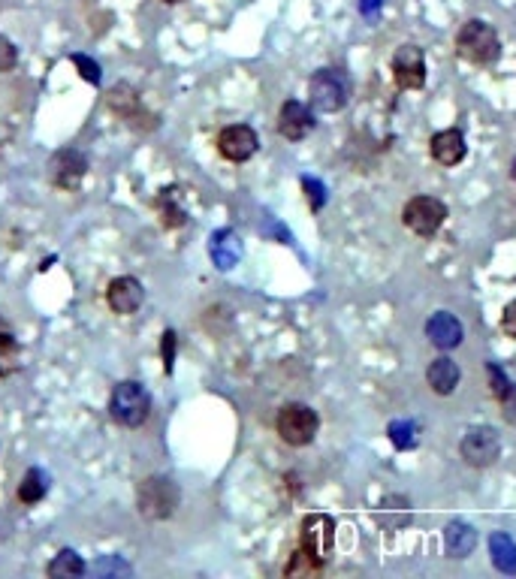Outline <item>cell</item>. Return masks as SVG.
<instances>
[{
	"label": "cell",
	"instance_id": "obj_8",
	"mask_svg": "<svg viewBox=\"0 0 516 579\" xmlns=\"http://www.w3.org/2000/svg\"><path fill=\"white\" fill-rule=\"evenodd\" d=\"M88 172V157L79 148H64L49 160V181L61 190H76Z\"/></svg>",
	"mask_w": 516,
	"mask_h": 579
},
{
	"label": "cell",
	"instance_id": "obj_5",
	"mask_svg": "<svg viewBox=\"0 0 516 579\" xmlns=\"http://www.w3.org/2000/svg\"><path fill=\"white\" fill-rule=\"evenodd\" d=\"M311 106L317 112H338L344 103L351 100V79L344 76L341 70H320L311 79Z\"/></svg>",
	"mask_w": 516,
	"mask_h": 579
},
{
	"label": "cell",
	"instance_id": "obj_22",
	"mask_svg": "<svg viewBox=\"0 0 516 579\" xmlns=\"http://www.w3.org/2000/svg\"><path fill=\"white\" fill-rule=\"evenodd\" d=\"M109 106H112L121 118L133 121L136 112H139V97H136V91H133L130 85H118L115 91H109Z\"/></svg>",
	"mask_w": 516,
	"mask_h": 579
},
{
	"label": "cell",
	"instance_id": "obj_1",
	"mask_svg": "<svg viewBox=\"0 0 516 579\" xmlns=\"http://www.w3.org/2000/svg\"><path fill=\"white\" fill-rule=\"evenodd\" d=\"M182 504V492L179 486L172 483L169 477H145L139 480L136 486V507L145 519H154V522H163V519H172L176 516Z\"/></svg>",
	"mask_w": 516,
	"mask_h": 579
},
{
	"label": "cell",
	"instance_id": "obj_23",
	"mask_svg": "<svg viewBox=\"0 0 516 579\" xmlns=\"http://www.w3.org/2000/svg\"><path fill=\"white\" fill-rule=\"evenodd\" d=\"M212 254H215V260H218L221 269H230V266L239 260V242H236V236H233V233H218V236H215V245H212Z\"/></svg>",
	"mask_w": 516,
	"mask_h": 579
},
{
	"label": "cell",
	"instance_id": "obj_18",
	"mask_svg": "<svg viewBox=\"0 0 516 579\" xmlns=\"http://www.w3.org/2000/svg\"><path fill=\"white\" fill-rule=\"evenodd\" d=\"M489 555H492V564L501 573H516V543L510 540V534L495 531L489 537Z\"/></svg>",
	"mask_w": 516,
	"mask_h": 579
},
{
	"label": "cell",
	"instance_id": "obj_30",
	"mask_svg": "<svg viewBox=\"0 0 516 579\" xmlns=\"http://www.w3.org/2000/svg\"><path fill=\"white\" fill-rule=\"evenodd\" d=\"M172 359H176V332H163V368L172 371Z\"/></svg>",
	"mask_w": 516,
	"mask_h": 579
},
{
	"label": "cell",
	"instance_id": "obj_17",
	"mask_svg": "<svg viewBox=\"0 0 516 579\" xmlns=\"http://www.w3.org/2000/svg\"><path fill=\"white\" fill-rule=\"evenodd\" d=\"M474 546H477V534H474V528L468 522L453 519L444 528V549H447L450 558H465Z\"/></svg>",
	"mask_w": 516,
	"mask_h": 579
},
{
	"label": "cell",
	"instance_id": "obj_24",
	"mask_svg": "<svg viewBox=\"0 0 516 579\" xmlns=\"http://www.w3.org/2000/svg\"><path fill=\"white\" fill-rule=\"evenodd\" d=\"M390 441H393L399 450H414V447H417V429H414V423H408V420L393 423V426H390Z\"/></svg>",
	"mask_w": 516,
	"mask_h": 579
},
{
	"label": "cell",
	"instance_id": "obj_32",
	"mask_svg": "<svg viewBox=\"0 0 516 579\" xmlns=\"http://www.w3.org/2000/svg\"><path fill=\"white\" fill-rule=\"evenodd\" d=\"M378 10H381V0H363V16L366 19H375Z\"/></svg>",
	"mask_w": 516,
	"mask_h": 579
},
{
	"label": "cell",
	"instance_id": "obj_20",
	"mask_svg": "<svg viewBox=\"0 0 516 579\" xmlns=\"http://www.w3.org/2000/svg\"><path fill=\"white\" fill-rule=\"evenodd\" d=\"M46 492H49V477L40 468H31L19 486V501L22 504H40L46 498Z\"/></svg>",
	"mask_w": 516,
	"mask_h": 579
},
{
	"label": "cell",
	"instance_id": "obj_3",
	"mask_svg": "<svg viewBox=\"0 0 516 579\" xmlns=\"http://www.w3.org/2000/svg\"><path fill=\"white\" fill-rule=\"evenodd\" d=\"M456 49L465 61L471 64H480V67H489L498 61L501 55V43H498V34L492 31V25L480 22V19H471L459 28L456 34Z\"/></svg>",
	"mask_w": 516,
	"mask_h": 579
},
{
	"label": "cell",
	"instance_id": "obj_13",
	"mask_svg": "<svg viewBox=\"0 0 516 579\" xmlns=\"http://www.w3.org/2000/svg\"><path fill=\"white\" fill-rule=\"evenodd\" d=\"M278 130H281V136H287L290 142L305 139V136L314 130V115H311V109H308L305 103H299V100H287V103L281 106V112H278Z\"/></svg>",
	"mask_w": 516,
	"mask_h": 579
},
{
	"label": "cell",
	"instance_id": "obj_15",
	"mask_svg": "<svg viewBox=\"0 0 516 579\" xmlns=\"http://www.w3.org/2000/svg\"><path fill=\"white\" fill-rule=\"evenodd\" d=\"M432 157L441 166H456L465 160V136L459 130H441L432 136Z\"/></svg>",
	"mask_w": 516,
	"mask_h": 579
},
{
	"label": "cell",
	"instance_id": "obj_7",
	"mask_svg": "<svg viewBox=\"0 0 516 579\" xmlns=\"http://www.w3.org/2000/svg\"><path fill=\"white\" fill-rule=\"evenodd\" d=\"M459 453L468 465L474 468H486L498 459L501 453V441H498V432L489 429V426H474L465 432L462 444H459Z\"/></svg>",
	"mask_w": 516,
	"mask_h": 579
},
{
	"label": "cell",
	"instance_id": "obj_12",
	"mask_svg": "<svg viewBox=\"0 0 516 579\" xmlns=\"http://www.w3.org/2000/svg\"><path fill=\"white\" fill-rule=\"evenodd\" d=\"M142 299H145V290H142V284H139L136 278H130V275H121V278L109 281V287H106V305H109L115 314H124V317L136 314V311L142 308Z\"/></svg>",
	"mask_w": 516,
	"mask_h": 579
},
{
	"label": "cell",
	"instance_id": "obj_6",
	"mask_svg": "<svg viewBox=\"0 0 516 579\" xmlns=\"http://www.w3.org/2000/svg\"><path fill=\"white\" fill-rule=\"evenodd\" d=\"M444 218H447V206H444L441 200H435V197H414V200L405 206V212H402L405 227H408L411 233H417V236H432V233H438V227L444 224Z\"/></svg>",
	"mask_w": 516,
	"mask_h": 579
},
{
	"label": "cell",
	"instance_id": "obj_21",
	"mask_svg": "<svg viewBox=\"0 0 516 579\" xmlns=\"http://www.w3.org/2000/svg\"><path fill=\"white\" fill-rule=\"evenodd\" d=\"M82 573H85V561L73 549H61L49 564V576H55V579H70V576H82Z\"/></svg>",
	"mask_w": 516,
	"mask_h": 579
},
{
	"label": "cell",
	"instance_id": "obj_29",
	"mask_svg": "<svg viewBox=\"0 0 516 579\" xmlns=\"http://www.w3.org/2000/svg\"><path fill=\"white\" fill-rule=\"evenodd\" d=\"M501 411H504V420L516 426V383H510L507 393L501 396Z\"/></svg>",
	"mask_w": 516,
	"mask_h": 579
},
{
	"label": "cell",
	"instance_id": "obj_26",
	"mask_svg": "<svg viewBox=\"0 0 516 579\" xmlns=\"http://www.w3.org/2000/svg\"><path fill=\"white\" fill-rule=\"evenodd\" d=\"M302 187H305V193H308V203H311V209L314 212H320L323 209V203H326V187L320 184V181H314V178H302Z\"/></svg>",
	"mask_w": 516,
	"mask_h": 579
},
{
	"label": "cell",
	"instance_id": "obj_11",
	"mask_svg": "<svg viewBox=\"0 0 516 579\" xmlns=\"http://www.w3.org/2000/svg\"><path fill=\"white\" fill-rule=\"evenodd\" d=\"M257 145H260L257 133H254L251 127H245V124L224 127L221 136H218V151H221V157H227V160H233V163L251 160V157L257 154Z\"/></svg>",
	"mask_w": 516,
	"mask_h": 579
},
{
	"label": "cell",
	"instance_id": "obj_2",
	"mask_svg": "<svg viewBox=\"0 0 516 579\" xmlns=\"http://www.w3.org/2000/svg\"><path fill=\"white\" fill-rule=\"evenodd\" d=\"M151 414V396L142 383L121 380L109 396V417L124 429H139Z\"/></svg>",
	"mask_w": 516,
	"mask_h": 579
},
{
	"label": "cell",
	"instance_id": "obj_31",
	"mask_svg": "<svg viewBox=\"0 0 516 579\" xmlns=\"http://www.w3.org/2000/svg\"><path fill=\"white\" fill-rule=\"evenodd\" d=\"M501 329L516 338V302H510V305L504 308V314H501Z\"/></svg>",
	"mask_w": 516,
	"mask_h": 579
},
{
	"label": "cell",
	"instance_id": "obj_27",
	"mask_svg": "<svg viewBox=\"0 0 516 579\" xmlns=\"http://www.w3.org/2000/svg\"><path fill=\"white\" fill-rule=\"evenodd\" d=\"M486 374H489V383H492V393H495V396L501 399V396L507 393V386H510V380H507V377H504V371H501L498 365H492V362L486 365Z\"/></svg>",
	"mask_w": 516,
	"mask_h": 579
},
{
	"label": "cell",
	"instance_id": "obj_14",
	"mask_svg": "<svg viewBox=\"0 0 516 579\" xmlns=\"http://www.w3.org/2000/svg\"><path fill=\"white\" fill-rule=\"evenodd\" d=\"M426 335H429V341H432L438 350H453V347H459V344H462V323H459L453 314L438 311V314H432V317H429V323H426Z\"/></svg>",
	"mask_w": 516,
	"mask_h": 579
},
{
	"label": "cell",
	"instance_id": "obj_16",
	"mask_svg": "<svg viewBox=\"0 0 516 579\" xmlns=\"http://www.w3.org/2000/svg\"><path fill=\"white\" fill-rule=\"evenodd\" d=\"M426 380H429V386H432V393L450 396V393L456 390V383H459V365H456L453 359H447V356H438V359L429 365Z\"/></svg>",
	"mask_w": 516,
	"mask_h": 579
},
{
	"label": "cell",
	"instance_id": "obj_19",
	"mask_svg": "<svg viewBox=\"0 0 516 579\" xmlns=\"http://www.w3.org/2000/svg\"><path fill=\"white\" fill-rule=\"evenodd\" d=\"M19 368H22V344L10 332H0V377H13Z\"/></svg>",
	"mask_w": 516,
	"mask_h": 579
},
{
	"label": "cell",
	"instance_id": "obj_28",
	"mask_svg": "<svg viewBox=\"0 0 516 579\" xmlns=\"http://www.w3.org/2000/svg\"><path fill=\"white\" fill-rule=\"evenodd\" d=\"M73 64L82 70V79H85V82H94V85L100 82V67H97L94 61H88L85 55H73Z\"/></svg>",
	"mask_w": 516,
	"mask_h": 579
},
{
	"label": "cell",
	"instance_id": "obj_34",
	"mask_svg": "<svg viewBox=\"0 0 516 579\" xmlns=\"http://www.w3.org/2000/svg\"><path fill=\"white\" fill-rule=\"evenodd\" d=\"M163 4H182V0H163Z\"/></svg>",
	"mask_w": 516,
	"mask_h": 579
},
{
	"label": "cell",
	"instance_id": "obj_9",
	"mask_svg": "<svg viewBox=\"0 0 516 579\" xmlns=\"http://www.w3.org/2000/svg\"><path fill=\"white\" fill-rule=\"evenodd\" d=\"M332 543H335V522L329 516H320V513L305 516V522H302V549L311 558L326 564V558L332 552Z\"/></svg>",
	"mask_w": 516,
	"mask_h": 579
},
{
	"label": "cell",
	"instance_id": "obj_10",
	"mask_svg": "<svg viewBox=\"0 0 516 579\" xmlns=\"http://www.w3.org/2000/svg\"><path fill=\"white\" fill-rule=\"evenodd\" d=\"M393 79L408 88V91H417L426 85V58H423V49L417 46H402L396 49L393 55Z\"/></svg>",
	"mask_w": 516,
	"mask_h": 579
},
{
	"label": "cell",
	"instance_id": "obj_33",
	"mask_svg": "<svg viewBox=\"0 0 516 579\" xmlns=\"http://www.w3.org/2000/svg\"><path fill=\"white\" fill-rule=\"evenodd\" d=\"M510 175H513V181H516V157H513V166H510Z\"/></svg>",
	"mask_w": 516,
	"mask_h": 579
},
{
	"label": "cell",
	"instance_id": "obj_4",
	"mask_svg": "<svg viewBox=\"0 0 516 579\" xmlns=\"http://www.w3.org/2000/svg\"><path fill=\"white\" fill-rule=\"evenodd\" d=\"M275 429H278V435H281L284 444H290V447H305V444L314 441V435H317V429H320V420H317V414H314L308 405H296V402H293V405H284V408L278 411Z\"/></svg>",
	"mask_w": 516,
	"mask_h": 579
},
{
	"label": "cell",
	"instance_id": "obj_25",
	"mask_svg": "<svg viewBox=\"0 0 516 579\" xmlns=\"http://www.w3.org/2000/svg\"><path fill=\"white\" fill-rule=\"evenodd\" d=\"M16 67H19V49L4 34H0V73H10Z\"/></svg>",
	"mask_w": 516,
	"mask_h": 579
}]
</instances>
